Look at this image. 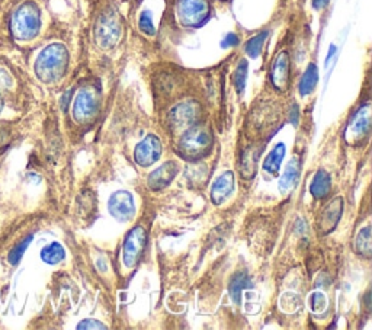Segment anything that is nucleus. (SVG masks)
<instances>
[{
    "label": "nucleus",
    "instance_id": "1a4fd4ad",
    "mask_svg": "<svg viewBox=\"0 0 372 330\" xmlns=\"http://www.w3.org/2000/svg\"><path fill=\"white\" fill-rule=\"evenodd\" d=\"M199 116V107L194 101L190 102H182L175 107L169 115L171 125L175 131L179 129H188L189 127L194 125Z\"/></svg>",
    "mask_w": 372,
    "mask_h": 330
},
{
    "label": "nucleus",
    "instance_id": "a211bd4d",
    "mask_svg": "<svg viewBox=\"0 0 372 330\" xmlns=\"http://www.w3.org/2000/svg\"><path fill=\"white\" fill-rule=\"evenodd\" d=\"M284 157H285V144L280 143L272 149L265 162H263V170L269 175H278Z\"/></svg>",
    "mask_w": 372,
    "mask_h": 330
},
{
    "label": "nucleus",
    "instance_id": "473e14b6",
    "mask_svg": "<svg viewBox=\"0 0 372 330\" xmlns=\"http://www.w3.org/2000/svg\"><path fill=\"white\" fill-rule=\"evenodd\" d=\"M291 123H293L294 125L298 124V107H297V105H294L293 111H291Z\"/></svg>",
    "mask_w": 372,
    "mask_h": 330
},
{
    "label": "nucleus",
    "instance_id": "b1692460",
    "mask_svg": "<svg viewBox=\"0 0 372 330\" xmlns=\"http://www.w3.org/2000/svg\"><path fill=\"white\" fill-rule=\"evenodd\" d=\"M268 35L269 32L268 31H263L258 35H255L253 38H250L246 44V53L249 57L251 58H256L260 55L262 50H263V45H265V41L268 38Z\"/></svg>",
    "mask_w": 372,
    "mask_h": 330
},
{
    "label": "nucleus",
    "instance_id": "bb28decb",
    "mask_svg": "<svg viewBox=\"0 0 372 330\" xmlns=\"http://www.w3.org/2000/svg\"><path fill=\"white\" fill-rule=\"evenodd\" d=\"M140 29L147 34V35H153L154 34V27H153V18H151V14L149 10H144L141 16H140Z\"/></svg>",
    "mask_w": 372,
    "mask_h": 330
},
{
    "label": "nucleus",
    "instance_id": "c756f323",
    "mask_svg": "<svg viewBox=\"0 0 372 330\" xmlns=\"http://www.w3.org/2000/svg\"><path fill=\"white\" fill-rule=\"evenodd\" d=\"M77 329H106V326L102 325L99 320L85 319V320H82V322L79 323Z\"/></svg>",
    "mask_w": 372,
    "mask_h": 330
},
{
    "label": "nucleus",
    "instance_id": "6ab92c4d",
    "mask_svg": "<svg viewBox=\"0 0 372 330\" xmlns=\"http://www.w3.org/2000/svg\"><path fill=\"white\" fill-rule=\"evenodd\" d=\"M317 81H319V70H317V66L314 63H311L307 67L306 73L303 75L301 81H299V86H298L299 95L308 97L310 93L316 89Z\"/></svg>",
    "mask_w": 372,
    "mask_h": 330
},
{
    "label": "nucleus",
    "instance_id": "a878e982",
    "mask_svg": "<svg viewBox=\"0 0 372 330\" xmlns=\"http://www.w3.org/2000/svg\"><path fill=\"white\" fill-rule=\"evenodd\" d=\"M31 242H32V236H28V238L23 239L21 243H18L14 247V249L10 251V253H9V262L12 265H18L19 264V261L22 259L23 253L27 252V249H28V246L31 244Z\"/></svg>",
    "mask_w": 372,
    "mask_h": 330
},
{
    "label": "nucleus",
    "instance_id": "20e7f679",
    "mask_svg": "<svg viewBox=\"0 0 372 330\" xmlns=\"http://www.w3.org/2000/svg\"><path fill=\"white\" fill-rule=\"evenodd\" d=\"M121 22L114 10L103 12L95 27V38L102 49H112L121 38Z\"/></svg>",
    "mask_w": 372,
    "mask_h": 330
},
{
    "label": "nucleus",
    "instance_id": "393cba45",
    "mask_svg": "<svg viewBox=\"0 0 372 330\" xmlns=\"http://www.w3.org/2000/svg\"><path fill=\"white\" fill-rule=\"evenodd\" d=\"M246 77H247V62L243 58V60H240L236 72H234V86L238 92V95H242L243 90H245Z\"/></svg>",
    "mask_w": 372,
    "mask_h": 330
},
{
    "label": "nucleus",
    "instance_id": "9b49d317",
    "mask_svg": "<svg viewBox=\"0 0 372 330\" xmlns=\"http://www.w3.org/2000/svg\"><path fill=\"white\" fill-rule=\"evenodd\" d=\"M162 155V143L158 136L149 134L134 150V159L140 166H150L159 160Z\"/></svg>",
    "mask_w": 372,
    "mask_h": 330
},
{
    "label": "nucleus",
    "instance_id": "4468645a",
    "mask_svg": "<svg viewBox=\"0 0 372 330\" xmlns=\"http://www.w3.org/2000/svg\"><path fill=\"white\" fill-rule=\"evenodd\" d=\"M234 191V173L227 170L219 176L211 188V199L215 205H221Z\"/></svg>",
    "mask_w": 372,
    "mask_h": 330
},
{
    "label": "nucleus",
    "instance_id": "2eb2a0df",
    "mask_svg": "<svg viewBox=\"0 0 372 330\" xmlns=\"http://www.w3.org/2000/svg\"><path fill=\"white\" fill-rule=\"evenodd\" d=\"M271 80L278 90L284 92L286 89L288 80H290V57L285 51L275 58L271 70Z\"/></svg>",
    "mask_w": 372,
    "mask_h": 330
},
{
    "label": "nucleus",
    "instance_id": "2f4dec72",
    "mask_svg": "<svg viewBox=\"0 0 372 330\" xmlns=\"http://www.w3.org/2000/svg\"><path fill=\"white\" fill-rule=\"evenodd\" d=\"M327 3H329V0H313V8L316 10H320L325 6H327Z\"/></svg>",
    "mask_w": 372,
    "mask_h": 330
},
{
    "label": "nucleus",
    "instance_id": "0eeeda50",
    "mask_svg": "<svg viewBox=\"0 0 372 330\" xmlns=\"http://www.w3.org/2000/svg\"><path fill=\"white\" fill-rule=\"evenodd\" d=\"M146 243H147L146 230L140 226L134 227L127 234L123 246V259L127 268H134L138 264L140 257L144 252V247H146Z\"/></svg>",
    "mask_w": 372,
    "mask_h": 330
},
{
    "label": "nucleus",
    "instance_id": "39448f33",
    "mask_svg": "<svg viewBox=\"0 0 372 330\" xmlns=\"http://www.w3.org/2000/svg\"><path fill=\"white\" fill-rule=\"evenodd\" d=\"M99 112V95L93 89H82L75 99L73 118L79 124L93 121Z\"/></svg>",
    "mask_w": 372,
    "mask_h": 330
},
{
    "label": "nucleus",
    "instance_id": "f257e3e1",
    "mask_svg": "<svg viewBox=\"0 0 372 330\" xmlns=\"http://www.w3.org/2000/svg\"><path fill=\"white\" fill-rule=\"evenodd\" d=\"M69 53L63 44H50L40 53L35 62V75L44 84H54L66 75Z\"/></svg>",
    "mask_w": 372,
    "mask_h": 330
},
{
    "label": "nucleus",
    "instance_id": "cd10ccee",
    "mask_svg": "<svg viewBox=\"0 0 372 330\" xmlns=\"http://www.w3.org/2000/svg\"><path fill=\"white\" fill-rule=\"evenodd\" d=\"M326 305H327V299L325 294L314 292L313 296H311V309H313V312L320 313L326 309Z\"/></svg>",
    "mask_w": 372,
    "mask_h": 330
},
{
    "label": "nucleus",
    "instance_id": "c85d7f7f",
    "mask_svg": "<svg viewBox=\"0 0 372 330\" xmlns=\"http://www.w3.org/2000/svg\"><path fill=\"white\" fill-rule=\"evenodd\" d=\"M12 88V76L6 72L5 68H0V93L6 92Z\"/></svg>",
    "mask_w": 372,
    "mask_h": 330
},
{
    "label": "nucleus",
    "instance_id": "aec40b11",
    "mask_svg": "<svg viewBox=\"0 0 372 330\" xmlns=\"http://www.w3.org/2000/svg\"><path fill=\"white\" fill-rule=\"evenodd\" d=\"M260 150H258V153H256L255 147H247L246 151L243 153V157H242V176L243 178L250 179L255 176L256 169H258V157H259Z\"/></svg>",
    "mask_w": 372,
    "mask_h": 330
},
{
    "label": "nucleus",
    "instance_id": "7ed1b4c3",
    "mask_svg": "<svg viewBox=\"0 0 372 330\" xmlns=\"http://www.w3.org/2000/svg\"><path fill=\"white\" fill-rule=\"evenodd\" d=\"M212 147V133L206 125L189 127L179 141V151L186 160L195 162L207 156Z\"/></svg>",
    "mask_w": 372,
    "mask_h": 330
},
{
    "label": "nucleus",
    "instance_id": "6e6552de",
    "mask_svg": "<svg viewBox=\"0 0 372 330\" xmlns=\"http://www.w3.org/2000/svg\"><path fill=\"white\" fill-rule=\"evenodd\" d=\"M108 208L114 218L118 221H128L136 214L134 198L128 191H116L111 195Z\"/></svg>",
    "mask_w": 372,
    "mask_h": 330
},
{
    "label": "nucleus",
    "instance_id": "f03ea898",
    "mask_svg": "<svg viewBox=\"0 0 372 330\" xmlns=\"http://www.w3.org/2000/svg\"><path fill=\"white\" fill-rule=\"evenodd\" d=\"M41 29V12L38 6L27 2L21 5L12 15L10 31L19 41H28L38 35Z\"/></svg>",
    "mask_w": 372,
    "mask_h": 330
},
{
    "label": "nucleus",
    "instance_id": "f8f14e48",
    "mask_svg": "<svg viewBox=\"0 0 372 330\" xmlns=\"http://www.w3.org/2000/svg\"><path fill=\"white\" fill-rule=\"evenodd\" d=\"M343 213V199L334 198L333 201L327 204V207L323 210V213L319 220V230L321 234H327L333 231L338 226L340 217Z\"/></svg>",
    "mask_w": 372,
    "mask_h": 330
},
{
    "label": "nucleus",
    "instance_id": "423d86ee",
    "mask_svg": "<svg viewBox=\"0 0 372 330\" xmlns=\"http://www.w3.org/2000/svg\"><path fill=\"white\" fill-rule=\"evenodd\" d=\"M177 15L186 27H198L210 15L208 0H179Z\"/></svg>",
    "mask_w": 372,
    "mask_h": 330
},
{
    "label": "nucleus",
    "instance_id": "dca6fc26",
    "mask_svg": "<svg viewBox=\"0 0 372 330\" xmlns=\"http://www.w3.org/2000/svg\"><path fill=\"white\" fill-rule=\"evenodd\" d=\"M299 170H301V163H299V159L295 156L291 159V162L286 164L285 172L281 176L280 181V191L282 194H286L288 191H291L295 188L298 178H299Z\"/></svg>",
    "mask_w": 372,
    "mask_h": 330
},
{
    "label": "nucleus",
    "instance_id": "5701e85b",
    "mask_svg": "<svg viewBox=\"0 0 372 330\" xmlns=\"http://www.w3.org/2000/svg\"><path fill=\"white\" fill-rule=\"evenodd\" d=\"M355 249L359 255L365 257L371 256L372 252V244H371V229L365 227L358 233L356 240H355Z\"/></svg>",
    "mask_w": 372,
    "mask_h": 330
},
{
    "label": "nucleus",
    "instance_id": "f3484780",
    "mask_svg": "<svg viewBox=\"0 0 372 330\" xmlns=\"http://www.w3.org/2000/svg\"><path fill=\"white\" fill-rule=\"evenodd\" d=\"M330 190H332V181H330L329 173L326 170H319L310 186L311 195H313L316 199H321L329 195Z\"/></svg>",
    "mask_w": 372,
    "mask_h": 330
},
{
    "label": "nucleus",
    "instance_id": "412c9836",
    "mask_svg": "<svg viewBox=\"0 0 372 330\" xmlns=\"http://www.w3.org/2000/svg\"><path fill=\"white\" fill-rule=\"evenodd\" d=\"M64 257H66V251L58 242L47 244L41 251V259L47 265H57L62 261H64Z\"/></svg>",
    "mask_w": 372,
    "mask_h": 330
},
{
    "label": "nucleus",
    "instance_id": "ddd939ff",
    "mask_svg": "<svg viewBox=\"0 0 372 330\" xmlns=\"http://www.w3.org/2000/svg\"><path fill=\"white\" fill-rule=\"evenodd\" d=\"M179 172L177 163L175 162H166L163 163L160 168L156 169L147 179L149 188L153 191H160L163 188L169 186L172 181L176 178V175Z\"/></svg>",
    "mask_w": 372,
    "mask_h": 330
},
{
    "label": "nucleus",
    "instance_id": "9d476101",
    "mask_svg": "<svg viewBox=\"0 0 372 330\" xmlns=\"http://www.w3.org/2000/svg\"><path fill=\"white\" fill-rule=\"evenodd\" d=\"M369 127H371V114H369V105L367 103L354 115L351 124L347 125L346 134H345L347 143L358 144L359 141L364 140L368 136Z\"/></svg>",
    "mask_w": 372,
    "mask_h": 330
},
{
    "label": "nucleus",
    "instance_id": "4be33fe9",
    "mask_svg": "<svg viewBox=\"0 0 372 330\" xmlns=\"http://www.w3.org/2000/svg\"><path fill=\"white\" fill-rule=\"evenodd\" d=\"M249 277L245 272H238L233 277L230 282V297L236 304H240L242 300V291L249 287Z\"/></svg>",
    "mask_w": 372,
    "mask_h": 330
},
{
    "label": "nucleus",
    "instance_id": "7c9ffc66",
    "mask_svg": "<svg viewBox=\"0 0 372 330\" xmlns=\"http://www.w3.org/2000/svg\"><path fill=\"white\" fill-rule=\"evenodd\" d=\"M237 44H238L237 35L236 34H229V35H225V38L221 42V47H223V49H229V47H234Z\"/></svg>",
    "mask_w": 372,
    "mask_h": 330
}]
</instances>
